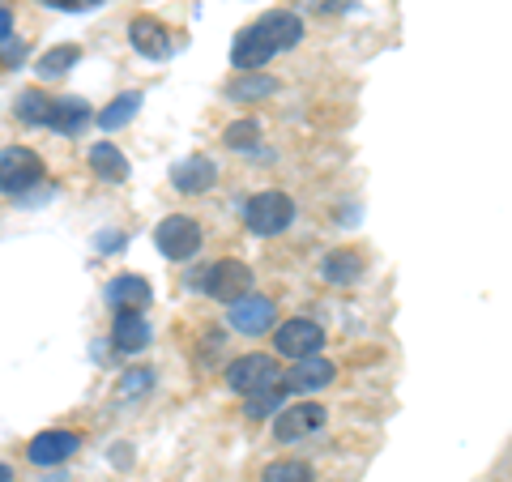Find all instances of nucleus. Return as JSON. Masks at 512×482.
<instances>
[{"label":"nucleus","instance_id":"393cba45","mask_svg":"<svg viewBox=\"0 0 512 482\" xmlns=\"http://www.w3.org/2000/svg\"><path fill=\"white\" fill-rule=\"evenodd\" d=\"M312 465L308 461H291V457H282V461H269L265 470H261V482H312Z\"/></svg>","mask_w":512,"mask_h":482},{"label":"nucleus","instance_id":"dca6fc26","mask_svg":"<svg viewBox=\"0 0 512 482\" xmlns=\"http://www.w3.org/2000/svg\"><path fill=\"white\" fill-rule=\"evenodd\" d=\"M150 282L146 278H137V273H120V278L116 282H111L107 286V303H111V308H133V312H141V308H146V303H150Z\"/></svg>","mask_w":512,"mask_h":482},{"label":"nucleus","instance_id":"a878e982","mask_svg":"<svg viewBox=\"0 0 512 482\" xmlns=\"http://www.w3.org/2000/svg\"><path fill=\"white\" fill-rule=\"evenodd\" d=\"M222 141H227L231 150H239V154H252L256 146H261V124L256 120H231L227 133H222Z\"/></svg>","mask_w":512,"mask_h":482},{"label":"nucleus","instance_id":"cd10ccee","mask_svg":"<svg viewBox=\"0 0 512 482\" xmlns=\"http://www.w3.org/2000/svg\"><path fill=\"white\" fill-rule=\"evenodd\" d=\"M47 9H64V13H82V9H99L103 0H43Z\"/></svg>","mask_w":512,"mask_h":482},{"label":"nucleus","instance_id":"2eb2a0df","mask_svg":"<svg viewBox=\"0 0 512 482\" xmlns=\"http://www.w3.org/2000/svg\"><path fill=\"white\" fill-rule=\"evenodd\" d=\"M333 376H338V367H333L329 359L312 355V359H299L291 367V376H286V389H291V393H316V389H329Z\"/></svg>","mask_w":512,"mask_h":482},{"label":"nucleus","instance_id":"4be33fe9","mask_svg":"<svg viewBox=\"0 0 512 482\" xmlns=\"http://www.w3.org/2000/svg\"><path fill=\"white\" fill-rule=\"evenodd\" d=\"M13 116H18L22 124H47V116H52V99H47L43 90H22L18 103H13Z\"/></svg>","mask_w":512,"mask_h":482},{"label":"nucleus","instance_id":"412c9836","mask_svg":"<svg viewBox=\"0 0 512 482\" xmlns=\"http://www.w3.org/2000/svg\"><path fill=\"white\" fill-rule=\"evenodd\" d=\"M137 111H141V94L137 90H124L107 111H99V128H103V133H116V128H124L128 120L137 116Z\"/></svg>","mask_w":512,"mask_h":482},{"label":"nucleus","instance_id":"6ab92c4d","mask_svg":"<svg viewBox=\"0 0 512 482\" xmlns=\"http://www.w3.org/2000/svg\"><path fill=\"white\" fill-rule=\"evenodd\" d=\"M90 167L99 171V180H107V184L128 180V158L111 146V141H94L90 146Z\"/></svg>","mask_w":512,"mask_h":482},{"label":"nucleus","instance_id":"c85d7f7f","mask_svg":"<svg viewBox=\"0 0 512 482\" xmlns=\"http://www.w3.org/2000/svg\"><path fill=\"white\" fill-rule=\"evenodd\" d=\"M9 35H13V13H9L5 5H0V47L9 43Z\"/></svg>","mask_w":512,"mask_h":482},{"label":"nucleus","instance_id":"6e6552de","mask_svg":"<svg viewBox=\"0 0 512 482\" xmlns=\"http://www.w3.org/2000/svg\"><path fill=\"white\" fill-rule=\"evenodd\" d=\"M227 320H231V329H239L244 337H261L265 329H274V320H278V303L269 299V295H244V299H235L227 303Z\"/></svg>","mask_w":512,"mask_h":482},{"label":"nucleus","instance_id":"c756f323","mask_svg":"<svg viewBox=\"0 0 512 482\" xmlns=\"http://www.w3.org/2000/svg\"><path fill=\"white\" fill-rule=\"evenodd\" d=\"M22 56H26V47L18 43V47H9L5 43V64H22Z\"/></svg>","mask_w":512,"mask_h":482},{"label":"nucleus","instance_id":"20e7f679","mask_svg":"<svg viewBox=\"0 0 512 482\" xmlns=\"http://www.w3.org/2000/svg\"><path fill=\"white\" fill-rule=\"evenodd\" d=\"M278 384V363L269 359V355H239L227 363V389L239 393V397H252V393H261V389H274Z\"/></svg>","mask_w":512,"mask_h":482},{"label":"nucleus","instance_id":"f3484780","mask_svg":"<svg viewBox=\"0 0 512 482\" xmlns=\"http://www.w3.org/2000/svg\"><path fill=\"white\" fill-rule=\"evenodd\" d=\"M320 278H325L329 286H355L363 278V256L350 252V248L329 252L325 261H320Z\"/></svg>","mask_w":512,"mask_h":482},{"label":"nucleus","instance_id":"9d476101","mask_svg":"<svg viewBox=\"0 0 512 482\" xmlns=\"http://www.w3.org/2000/svg\"><path fill=\"white\" fill-rule=\"evenodd\" d=\"M171 184H175V192H184V197H201V192H210L218 184V171L205 154H192L171 167Z\"/></svg>","mask_w":512,"mask_h":482},{"label":"nucleus","instance_id":"ddd939ff","mask_svg":"<svg viewBox=\"0 0 512 482\" xmlns=\"http://www.w3.org/2000/svg\"><path fill=\"white\" fill-rule=\"evenodd\" d=\"M77 448H82V436H77V431H43V436H35L26 444V457L35 465H60V461H69Z\"/></svg>","mask_w":512,"mask_h":482},{"label":"nucleus","instance_id":"423d86ee","mask_svg":"<svg viewBox=\"0 0 512 482\" xmlns=\"http://www.w3.org/2000/svg\"><path fill=\"white\" fill-rule=\"evenodd\" d=\"M325 423H329L325 406H316V401H299V406H282L278 410L274 436H278V444H299V440L316 436V431H325Z\"/></svg>","mask_w":512,"mask_h":482},{"label":"nucleus","instance_id":"a211bd4d","mask_svg":"<svg viewBox=\"0 0 512 482\" xmlns=\"http://www.w3.org/2000/svg\"><path fill=\"white\" fill-rule=\"evenodd\" d=\"M90 124V107L82 99H52V116H47V128H56L60 137H77Z\"/></svg>","mask_w":512,"mask_h":482},{"label":"nucleus","instance_id":"b1692460","mask_svg":"<svg viewBox=\"0 0 512 482\" xmlns=\"http://www.w3.org/2000/svg\"><path fill=\"white\" fill-rule=\"evenodd\" d=\"M286 406V384H274V389H261L244 401V414L256 423V419H269V414H278Z\"/></svg>","mask_w":512,"mask_h":482},{"label":"nucleus","instance_id":"9b49d317","mask_svg":"<svg viewBox=\"0 0 512 482\" xmlns=\"http://www.w3.org/2000/svg\"><path fill=\"white\" fill-rule=\"evenodd\" d=\"M128 43H133V52L146 56V60H163L171 52L167 26L158 22V18H150V13H141V18L128 22Z\"/></svg>","mask_w":512,"mask_h":482},{"label":"nucleus","instance_id":"f8f14e48","mask_svg":"<svg viewBox=\"0 0 512 482\" xmlns=\"http://www.w3.org/2000/svg\"><path fill=\"white\" fill-rule=\"evenodd\" d=\"M111 346H116L120 355H141V350L150 346V325H146V316L133 312V308H120L116 320H111Z\"/></svg>","mask_w":512,"mask_h":482},{"label":"nucleus","instance_id":"f03ea898","mask_svg":"<svg viewBox=\"0 0 512 482\" xmlns=\"http://www.w3.org/2000/svg\"><path fill=\"white\" fill-rule=\"evenodd\" d=\"M201 244H205V231H201V222L188 214H171L154 227V248L163 252L167 261H192V256L201 252Z\"/></svg>","mask_w":512,"mask_h":482},{"label":"nucleus","instance_id":"1a4fd4ad","mask_svg":"<svg viewBox=\"0 0 512 482\" xmlns=\"http://www.w3.org/2000/svg\"><path fill=\"white\" fill-rule=\"evenodd\" d=\"M274 56H278V47L269 43V39H265L256 26L239 30L235 43H231V64H235L239 73H256V69H265V64L274 60Z\"/></svg>","mask_w":512,"mask_h":482},{"label":"nucleus","instance_id":"f257e3e1","mask_svg":"<svg viewBox=\"0 0 512 482\" xmlns=\"http://www.w3.org/2000/svg\"><path fill=\"white\" fill-rule=\"evenodd\" d=\"M244 222H248V231L261 235V239L282 235L295 222V201L286 197V192H278V188L256 192V197H248V205H244Z\"/></svg>","mask_w":512,"mask_h":482},{"label":"nucleus","instance_id":"2f4dec72","mask_svg":"<svg viewBox=\"0 0 512 482\" xmlns=\"http://www.w3.org/2000/svg\"><path fill=\"white\" fill-rule=\"evenodd\" d=\"M13 478V470H9V465H0V482H9Z\"/></svg>","mask_w":512,"mask_h":482},{"label":"nucleus","instance_id":"7ed1b4c3","mask_svg":"<svg viewBox=\"0 0 512 482\" xmlns=\"http://www.w3.org/2000/svg\"><path fill=\"white\" fill-rule=\"evenodd\" d=\"M35 184H43V158L26 146L0 150V197H26Z\"/></svg>","mask_w":512,"mask_h":482},{"label":"nucleus","instance_id":"5701e85b","mask_svg":"<svg viewBox=\"0 0 512 482\" xmlns=\"http://www.w3.org/2000/svg\"><path fill=\"white\" fill-rule=\"evenodd\" d=\"M77 60H82V47L60 43V47H52V52H43V56H39V77H64Z\"/></svg>","mask_w":512,"mask_h":482},{"label":"nucleus","instance_id":"aec40b11","mask_svg":"<svg viewBox=\"0 0 512 482\" xmlns=\"http://www.w3.org/2000/svg\"><path fill=\"white\" fill-rule=\"evenodd\" d=\"M269 94H278V82H274V77H265L261 69H256V73H239L235 82L227 86V99H235V103L269 99Z\"/></svg>","mask_w":512,"mask_h":482},{"label":"nucleus","instance_id":"39448f33","mask_svg":"<svg viewBox=\"0 0 512 482\" xmlns=\"http://www.w3.org/2000/svg\"><path fill=\"white\" fill-rule=\"evenodd\" d=\"M320 346H325V329H320L316 320H308V316L286 320V325H278V333H274V350L282 359H291V363L320 355Z\"/></svg>","mask_w":512,"mask_h":482},{"label":"nucleus","instance_id":"bb28decb","mask_svg":"<svg viewBox=\"0 0 512 482\" xmlns=\"http://www.w3.org/2000/svg\"><path fill=\"white\" fill-rule=\"evenodd\" d=\"M154 384V372H146V367H137V372H128V380L120 384V393H141Z\"/></svg>","mask_w":512,"mask_h":482},{"label":"nucleus","instance_id":"0eeeda50","mask_svg":"<svg viewBox=\"0 0 512 482\" xmlns=\"http://www.w3.org/2000/svg\"><path fill=\"white\" fill-rule=\"evenodd\" d=\"M201 291L218 303H235L252 291V269L244 261H218L201 273Z\"/></svg>","mask_w":512,"mask_h":482},{"label":"nucleus","instance_id":"4468645a","mask_svg":"<svg viewBox=\"0 0 512 482\" xmlns=\"http://www.w3.org/2000/svg\"><path fill=\"white\" fill-rule=\"evenodd\" d=\"M256 30L278 47V52H291V47H299L303 43V18L299 13H291V9H269L261 22H256Z\"/></svg>","mask_w":512,"mask_h":482},{"label":"nucleus","instance_id":"7c9ffc66","mask_svg":"<svg viewBox=\"0 0 512 482\" xmlns=\"http://www.w3.org/2000/svg\"><path fill=\"white\" fill-rule=\"evenodd\" d=\"M99 248H103V252H111V248H124V235H111V231H107Z\"/></svg>","mask_w":512,"mask_h":482}]
</instances>
